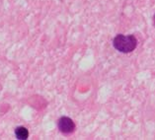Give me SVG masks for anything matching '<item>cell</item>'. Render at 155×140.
<instances>
[{"label": "cell", "mask_w": 155, "mask_h": 140, "mask_svg": "<svg viewBox=\"0 0 155 140\" xmlns=\"http://www.w3.org/2000/svg\"><path fill=\"white\" fill-rule=\"evenodd\" d=\"M137 39L134 35L119 34L113 40V45L117 50L122 54H130L137 47Z\"/></svg>", "instance_id": "cell-1"}, {"label": "cell", "mask_w": 155, "mask_h": 140, "mask_svg": "<svg viewBox=\"0 0 155 140\" xmlns=\"http://www.w3.org/2000/svg\"><path fill=\"white\" fill-rule=\"evenodd\" d=\"M58 127L59 131L65 135L72 134L75 131V128H76L74 122L70 118H68V116H62V118H60L58 122Z\"/></svg>", "instance_id": "cell-2"}, {"label": "cell", "mask_w": 155, "mask_h": 140, "mask_svg": "<svg viewBox=\"0 0 155 140\" xmlns=\"http://www.w3.org/2000/svg\"><path fill=\"white\" fill-rule=\"evenodd\" d=\"M15 136L19 140H26L29 137V130L25 126H18L15 128Z\"/></svg>", "instance_id": "cell-3"}]
</instances>
